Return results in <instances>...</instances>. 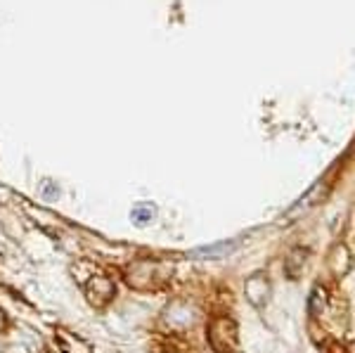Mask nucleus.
I'll return each instance as SVG.
<instances>
[{
  "instance_id": "nucleus-1",
  "label": "nucleus",
  "mask_w": 355,
  "mask_h": 353,
  "mask_svg": "<svg viewBox=\"0 0 355 353\" xmlns=\"http://www.w3.org/2000/svg\"><path fill=\"white\" fill-rule=\"evenodd\" d=\"M209 344L216 353H232L237 346V325L232 318L218 316L209 322Z\"/></svg>"
},
{
  "instance_id": "nucleus-2",
  "label": "nucleus",
  "mask_w": 355,
  "mask_h": 353,
  "mask_svg": "<svg viewBox=\"0 0 355 353\" xmlns=\"http://www.w3.org/2000/svg\"><path fill=\"white\" fill-rule=\"evenodd\" d=\"M83 289H85V294H88V301L95 309H105L114 299V292H116L114 282L105 275H90V280L83 282Z\"/></svg>"
},
{
  "instance_id": "nucleus-3",
  "label": "nucleus",
  "mask_w": 355,
  "mask_h": 353,
  "mask_svg": "<svg viewBox=\"0 0 355 353\" xmlns=\"http://www.w3.org/2000/svg\"><path fill=\"white\" fill-rule=\"evenodd\" d=\"M55 339H57V344H60L62 353H93V346H90L88 341L67 332V329H57Z\"/></svg>"
},
{
  "instance_id": "nucleus-4",
  "label": "nucleus",
  "mask_w": 355,
  "mask_h": 353,
  "mask_svg": "<svg viewBox=\"0 0 355 353\" xmlns=\"http://www.w3.org/2000/svg\"><path fill=\"white\" fill-rule=\"evenodd\" d=\"M237 247H239V242H218V244H211V247L194 249L192 256L194 259H225V256H230Z\"/></svg>"
},
{
  "instance_id": "nucleus-5",
  "label": "nucleus",
  "mask_w": 355,
  "mask_h": 353,
  "mask_svg": "<svg viewBox=\"0 0 355 353\" xmlns=\"http://www.w3.org/2000/svg\"><path fill=\"white\" fill-rule=\"evenodd\" d=\"M154 218H157V207H154L152 202H137L135 207L130 209V221H133L137 227L150 225Z\"/></svg>"
},
{
  "instance_id": "nucleus-6",
  "label": "nucleus",
  "mask_w": 355,
  "mask_h": 353,
  "mask_svg": "<svg viewBox=\"0 0 355 353\" xmlns=\"http://www.w3.org/2000/svg\"><path fill=\"white\" fill-rule=\"evenodd\" d=\"M268 282L263 275H254L249 282H246V297L254 301L256 306H263V301H268Z\"/></svg>"
},
{
  "instance_id": "nucleus-7",
  "label": "nucleus",
  "mask_w": 355,
  "mask_h": 353,
  "mask_svg": "<svg viewBox=\"0 0 355 353\" xmlns=\"http://www.w3.org/2000/svg\"><path fill=\"white\" fill-rule=\"evenodd\" d=\"M41 195L45 197V199H57L60 197V190H57V185H53L50 180H45L43 183V190H41Z\"/></svg>"
},
{
  "instance_id": "nucleus-8",
  "label": "nucleus",
  "mask_w": 355,
  "mask_h": 353,
  "mask_svg": "<svg viewBox=\"0 0 355 353\" xmlns=\"http://www.w3.org/2000/svg\"><path fill=\"white\" fill-rule=\"evenodd\" d=\"M5 325H8V320H5V313L0 311V329H3Z\"/></svg>"
}]
</instances>
